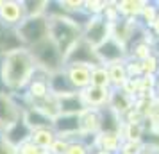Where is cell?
<instances>
[{"label": "cell", "instance_id": "cell-32", "mask_svg": "<svg viewBox=\"0 0 159 154\" xmlns=\"http://www.w3.org/2000/svg\"><path fill=\"white\" fill-rule=\"evenodd\" d=\"M123 65H125V70H127V75H129V79H139L141 75H143V68H141V63L136 61V59H130L127 58L123 61Z\"/></svg>", "mask_w": 159, "mask_h": 154}, {"label": "cell", "instance_id": "cell-15", "mask_svg": "<svg viewBox=\"0 0 159 154\" xmlns=\"http://www.w3.org/2000/svg\"><path fill=\"white\" fill-rule=\"evenodd\" d=\"M59 113L63 115H75L79 117L86 111V106L82 102V97H80L79 91H73L70 95H65V97H59Z\"/></svg>", "mask_w": 159, "mask_h": 154}, {"label": "cell", "instance_id": "cell-3", "mask_svg": "<svg viewBox=\"0 0 159 154\" xmlns=\"http://www.w3.org/2000/svg\"><path fill=\"white\" fill-rule=\"evenodd\" d=\"M29 50L32 54V59H34L36 66L45 70L47 73H56L65 68V58L50 38L43 40L41 43L34 45V47H30Z\"/></svg>", "mask_w": 159, "mask_h": 154}, {"label": "cell", "instance_id": "cell-34", "mask_svg": "<svg viewBox=\"0 0 159 154\" xmlns=\"http://www.w3.org/2000/svg\"><path fill=\"white\" fill-rule=\"evenodd\" d=\"M143 149H145L143 142H129V140H123L120 152H125V154H141Z\"/></svg>", "mask_w": 159, "mask_h": 154}, {"label": "cell", "instance_id": "cell-25", "mask_svg": "<svg viewBox=\"0 0 159 154\" xmlns=\"http://www.w3.org/2000/svg\"><path fill=\"white\" fill-rule=\"evenodd\" d=\"M147 0H120L116 2V7L122 18H138Z\"/></svg>", "mask_w": 159, "mask_h": 154}, {"label": "cell", "instance_id": "cell-10", "mask_svg": "<svg viewBox=\"0 0 159 154\" xmlns=\"http://www.w3.org/2000/svg\"><path fill=\"white\" fill-rule=\"evenodd\" d=\"M22 108L16 102L15 95L11 93H0V124L4 125V129L9 125L16 124L22 118Z\"/></svg>", "mask_w": 159, "mask_h": 154}, {"label": "cell", "instance_id": "cell-2", "mask_svg": "<svg viewBox=\"0 0 159 154\" xmlns=\"http://www.w3.org/2000/svg\"><path fill=\"white\" fill-rule=\"evenodd\" d=\"M48 38L56 43L63 58H66V54L82 40V29L68 18H48Z\"/></svg>", "mask_w": 159, "mask_h": 154}, {"label": "cell", "instance_id": "cell-29", "mask_svg": "<svg viewBox=\"0 0 159 154\" xmlns=\"http://www.w3.org/2000/svg\"><path fill=\"white\" fill-rule=\"evenodd\" d=\"M48 0H23V7L27 18L30 16H45Z\"/></svg>", "mask_w": 159, "mask_h": 154}, {"label": "cell", "instance_id": "cell-8", "mask_svg": "<svg viewBox=\"0 0 159 154\" xmlns=\"http://www.w3.org/2000/svg\"><path fill=\"white\" fill-rule=\"evenodd\" d=\"M97 56L100 59L102 65H113L127 59V47L116 41L115 38H107L102 45L97 47Z\"/></svg>", "mask_w": 159, "mask_h": 154}, {"label": "cell", "instance_id": "cell-21", "mask_svg": "<svg viewBox=\"0 0 159 154\" xmlns=\"http://www.w3.org/2000/svg\"><path fill=\"white\" fill-rule=\"evenodd\" d=\"M122 118L116 115L109 106L100 110V133H120L122 131Z\"/></svg>", "mask_w": 159, "mask_h": 154}, {"label": "cell", "instance_id": "cell-12", "mask_svg": "<svg viewBox=\"0 0 159 154\" xmlns=\"http://www.w3.org/2000/svg\"><path fill=\"white\" fill-rule=\"evenodd\" d=\"M63 72L66 73L70 84L75 91H82L88 86H91V68L82 65H65Z\"/></svg>", "mask_w": 159, "mask_h": 154}, {"label": "cell", "instance_id": "cell-26", "mask_svg": "<svg viewBox=\"0 0 159 154\" xmlns=\"http://www.w3.org/2000/svg\"><path fill=\"white\" fill-rule=\"evenodd\" d=\"M156 52V49L152 47V45L145 43V41H136V43H132L127 49V58L130 59H136V61H145L147 58H150L152 54Z\"/></svg>", "mask_w": 159, "mask_h": 154}, {"label": "cell", "instance_id": "cell-23", "mask_svg": "<svg viewBox=\"0 0 159 154\" xmlns=\"http://www.w3.org/2000/svg\"><path fill=\"white\" fill-rule=\"evenodd\" d=\"M30 142L38 145L39 149H43V151H48L52 145H54V142L57 140V134L56 131L52 129V127H45V129H38V131H32L30 133Z\"/></svg>", "mask_w": 159, "mask_h": 154}, {"label": "cell", "instance_id": "cell-30", "mask_svg": "<svg viewBox=\"0 0 159 154\" xmlns=\"http://www.w3.org/2000/svg\"><path fill=\"white\" fill-rule=\"evenodd\" d=\"M141 68H143V75H159V54H152L150 58H147L145 61H141Z\"/></svg>", "mask_w": 159, "mask_h": 154}, {"label": "cell", "instance_id": "cell-20", "mask_svg": "<svg viewBox=\"0 0 159 154\" xmlns=\"http://www.w3.org/2000/svg\"><path fill=\"white\" fill-rule=\"evenodd\" d=\"M48 90H50L52 95H56L57 99L59 97H65V95H70V93L75 91L63 70L56 72V73H50V77H48Z\"/></svg>", "mask_w": 159, "mask_h": 154}, {"label": "cell", "instance_id": "cell-6", "mask_svg": "<svg viewBox=\"0 0 159 154\" xmlns=\"http://www.w3.org/2000/svg\"><path fill=\"white\" fill-rule=\"evenodd\" d=\"M27 18L23 0H2L0 6V25L6 29H18Z\"/></svg>", "mask_w": 159, "mask_h": 154}, {"label": "cell", "instance_id": "cell-17", "mask_svg": "<svg viewBox=\"0 0 159 154\" xmlns=\"http://www.w3.org/2000/svg\"><path fill=\"white\" fill-rule=\"evenodd\" d=\"M20 49H23V43L16 29H6L0 25V58L9 52L20 50Z\"/></svg>", "mask_w": 159, "mask_h": 154}, {"label": "cell", "instance_id": "cell-27", "mask_svg": "<svg viewBox=\"0 0 159 154\" xmlns=\"http://www.w3.org/2000/svg\"><path fill=\"white\" fill-rule=\"evenodd\" d=\"M145 133L147 129L143 124H123L120 134L123 140H129V142H143Z\"/></svg>", "mask_w": 159, "mask_h": 154}, {"label": "cell", "instance_id": "cell-35", "mask_svg": "<svg viewBox=\"0 0 159 154\" xmlns=\"http://www.w3.org/2000/svg\"><path fill=\"white\" fill-rule=\"evenodd\" d=\"M145 120H147V118H145L143 115H141V113L136 110V108L129 110V111H127V113L122 117V122H123V124H143Z\"/></svg>", "mask_w": 159, "mask_h": 154}, {"label": "cell", "instance_id": "cell-43", "mask_svg": "<svg viewBox=\"0 0 159 154\" xmlns=\"http://www.w3.org/2000/svg\"><path fill=\"white\" fill-rule=\"evenodd\" d=\"M118 154H125V152H118Z\"/></svg>", "mask_w": 159, "mask_h": 154}, {"label": "cell", "instance_id": "cell-41", "mask_svg": "<svg viewBox=\"0 0 159 154\" xmlns=\"http://www.w3.org/2000/svg\"><path fill=\"white\" fill-rule=\"evenodd\" d=\"M91 154H107V152H102V151H91Z\"/></svg>", "mask_w": 159, "mask_h": 154}, {"label": "cell", "instance_id": "cell-33", "mask_svg": "<svg viewBox=\"0 0 159 154\" xmlns=\"http://www.w3.org/2000/svg\"><path fill=\"white\" fill-rule=\"evenodd\" d=\"M65 154H91V149L82 142V140L75 138L68 142V147H66Z\"/></svg>", "mask_w": 159, "mask_h": 154}, {"label": "cell", "instance_id": "cell-1", "mask_svg": "<svg viewBox=\"0 0 159 154\" xmlns=\"http://www.w3.org/2000/svg\"><path fill=\"white\" fill-rule=\"evenodd\" d=\"M36 63L29 49L9 52L2 56V81L7 93H23L36 72Z\"/></svg>", "mask_w": 159, "mask_h": 154}, {"label": "cell", "instance_id": "cell-14", "mask_svg": "<svg viewBox=\"0 0 159 154\" xmlns=\"http://www.w3.org/2000/svg\"><path fill=\"white\" fill-rule=\"evenodd\" d=\"M22 120L30 129V133L38 131V129H45V127H52V118L47 117L45 113H41V111L36 110V108H32V106H29L27 110H23Z\"/></svg>", "mask_w": 159, "mask_h": 154}, {"label": "cell", "instance_id": "cell-16", "mask_svg": "<svg viewBox=\"0 0 159 154\" xmlns=\"http://www.w3.org/2000/svg\"><path fill=\"white\" fill-rule=\"evenodd\" d=\"M123 138L120 133H98L97 134V149L107 154H118L122 149Z\"/></svg>", "mask_w": 159, "mask_h": 154}, {"label": "cell", "instance_id": "cell-31", "mask_svg": "<svg viewBox=\"0 0 159 154\" xmlns=\"http://www.w3.org/2000/svg\"><path fill=\"white\" fill-rule=\"evenodd\" d=\"M106 0H84V11L91 16H102L104 9H106Z\"/></svg>", "mask_w": 159, "mask_h": 154}, {"label": "cell", "instance_id": "cell-24", "mask_svg": "<svg viewBox=\"0 0 159 154\" xmlns=\"http://www.w3.org/2000/svg\"><path fill=\"white\" fill-rule=\"evenodd\" d=\"M159 18V9H157V4L156 2H145L143 9H141V13L138 16V23H139V27H143V29H150L152 25L156 23V20Z\"/></svg>", "mask_w": 159, "mask_h": 154}, {"label": "cell", "instance_id": "cell-42", "mask_svg": "<svg viewBox=\"0 0 159 154\" xmlns=\"http://www.w3.org/2000/svg\"><path fill=\"white\" fill-rule=\"evenodd\" d=\"M2 134H4V125L0 124V136H2Z\"/></svg>", "mask_w": 159, "mask_h": 154}, {"label": "cell", "instance_id": "cell-36", "mask_svg": "<svg viewBox=\"0 0 159 154\" xmlns=\"http://www.w3.org/2000/svg\"><path fill=\"white\" fill-rule=\"evenodd\" d=\"M18 154H48V151H43V149H39L38 145H34L32 142H25L22 145L18 147Z\"/></svg>", "mask_w": 159, "mask_h": 154}, {"label": "cell", "instance_id": "cell-13", "mask_svg": "<svg viewBox=\"0 0 159 154\" xmlns=\"http://www.w3.org/2000/svg\"><path fill=\"white\" fill-rule=\"evenodd\" d=\"M80 133L77 138L84 136H97L100 133V110H86L82 115H79Z\"/></svg>", "mask_w": 159, "mask_h": 154}, {"label": "cell", "instance_id": "cell-38", "mask_svg": "<svg viewBox=\"0 0 159 154\" xmlns=\"http://www.w3.org/2000/svg\"><path fill=\"white\" fill-rule=\"evenodd\" d=\"M0 154H18V147L7 142L4 136H0Z\"/></svg>", "mask_w": 159, "mask_h": 154}, {"label": "cell", "instance_id": "cell-5", "mask_svg": "<svg viewBox=\"0 0 159 154\" xmlns=\"http://www.w3.org/2000/svg\"><path fill=\"white\" fill-rule=\"evenodd\" d=\"M65 65H82V66H89L93 70L97 66H100L102 63L97 56V49L91 47L89 43H86L84 40H80L79 43L66 54Z\"/></svg>", "mask_w": 159, "mask_h": 154}, {"label": "cell", "instance_id": "cell-11", "mask_svg": "<svg viewBox=\"0 0 159 154\" xmlns=\"http://www.w3.org/2000/svg\"><path fill=\"white\" fill-rule=\"evenodd\" d=\"M111 88H98V86H88L86 90L79 91L86 110H102L109 104L111 99Z\"/></svg>", "mask_w": 159, "mask_h": 154}, {"label": "cell", "instance_id": "cell-22", "mask_svg": "<svg viewBox=\"0 0 159 154\" xmlns=\"http://www.w3.org/2000/svg\"><path fill=\"white\" fill-rule=\"evenodd\" d=\"M107 72H109V84H111V90H122L123 86H125V82L129 81V75H127V70H125L123 61L107 65Z\"/></svg>", "mask_w": 159, "mask_h": 154}, {"label": "cell", "instance_id": "cell-39", "mask_svg": "<svg viewBox=\"0 0 159 154\" xmlns=\"http://www.w3.org/2000/svg\"><path fill=\"white\" fill-rule=\"evenodd\" d=\"M0 93H6V86L2 81V58H0Z\"/></svg>", "mask_w": 159, "mask_h": 154}, {"label": "cell", "instance_id": "cell-4", "mask_svg": "<svg viewBox=\"0 0 159 154\" xmlns=\"http://www.w3.org/2000/svg\"><path fill=\"white\" fill-rule=\"evenodd\" d=\"M18 36L22 40L25 49H30L34 45L41 43L48 38V18L47 16H30L25 18L20 27L16 29Z\"/></svg>", "mask_w": 159, "mask_h": 154}, {"label": "cell", "instance_id": "cell-40", "mask_svg": "<svg viewBox=\"0 0 159 154\" xmlns=\"http://www.w3.org/2000/svg\"><path fill=\"white\" fill-rule=\"evenodd\" d=\"M156 95L159 97V75L156 77Z\"/></svg>", "mask_w": 159, "mask_h": 154}, {"label": "cell", "instance_id": "cell-37", "mask_svg": "<svg viewBox=\"0 0 159 154\" xmlns=\"http://www.w3.org/2000/svg\"><path fill=\"white\" fill-rule=\"evenodd\" d=\"M68 142L70 140H63V138H57L54 142V145L48 149V154H65L66 147H68Z\"/></svg>", "mask_w": 159, "mask_h": 154}, {"label": "cell", "instance_id": "cell-28", "mask_svg": "<svg viewBox=\"0 0 159 154\" xmlns=\"http://www.w3.org/2000/svg\"><path fill=\"white\" fill-rule=\"evenodd\" d=\"M91 86L111 88V84H109V72H107V66L106 65H100L91 70Z\"/></svg>", "mask_w": 159, "mask_h": 154}, {"label": "cell", "instance_id": "cell-9", "mask_svg": "<svg viewBox=\"0 0 159 154\" xmlns=\"http://www.w3.org/2000/svg\"><path fill=\"white\" fill-rule=\"evenodd\" d=\"M52 129L56 131L57 138L63 140H75L80 133V122L79 117L75 115H63L59 113L57 117L52 120Z\"/></svg>", "mask_w": 159, "mask_h": 154}, {"label": "cell", "instance_id": "cell-18", "mask_svg": "<svg viewBox=\"0 0 159 154\" xmlns=\"http://www.w3.org/2000/svg\"><path fill=\"white\" fill-rule=\"evenodd\" d=\"M2 136L7 140V142H11L13 145L20 147L22 143L29 142V138H30V129L27 127V125H25V122H23L22 118H20L16 124H13V125H9V127H6Z\"/></svg>", "mask_w": 159, "mask_h": 154}, {"label": "cell", "instance_id": "cell-19", "mask_svg": "<svg viewBox=\"0 0 159 154\" xmlns=\"http://www.w3.org/2000/svg\"><path fill=\"white\" fill-rule=\"evenodd\" d=\"M134 102H136V99H132L130 95L123 93L122 90H113V91H111V99H109L107 106L115 111L116 115H120V118H122L127 111L134 108Z\"/></svg>", "mask_w": 159, "mask_h": 154}, {"label": "cell", "instance_id": "cell-7", "mask_svg": "<svg viewBox=\"0 0 159 154\" xmlns=\"http://www.w3.org/2000/svg\"><path fill=\"white\" fill-rule=\"evenodd\" d=\"M107 38H111V25L102 16H93L82 29V40L95 49L104 43Z\"/></svg>", "mask_w": 159, "mask_h": 154}]
</instances>
